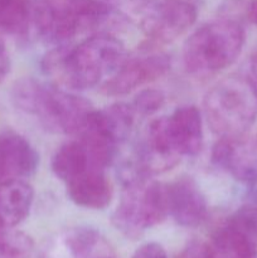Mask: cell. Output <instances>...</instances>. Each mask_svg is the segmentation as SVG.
<instances>
[{"mask_svg":"<svg viewBox=\"0 0 257 258\" xmlns=\"http://www.w3.org/2000/svg\"><path fill=\"white\" fill-rule=\"evenodd\" d=\"M166 131L176 153L196 156L203 146V120L196 106L179 107L165 117Z\"/></svg>","mask_w":257,"mask_h":258,"instance_id":"cell-13","label":"cell"},{"mask_svg":"<svg viewBox=\"0 0 257 258\" xmlns=\"http://www.w3.org/2000/svg\"><path fill=\"white\" fill-rule=\"evenodd\" d=\"M38 164L39 155L27 139L14 131L0 133V183L33 175Z\"/></svg>","mask_w":257,"mask_h":258,"instance_id":"cell-12","label":"cell"},{"mask_svg":"<svg viewBox=\"0 0 257 258\" xmlns=\"http://www.w3.org/2000/svg\"><path fill=\"white\" fill-rule=\"evenodd\" d=\"M34 29L45 42L65 45L81 30L91 29V20L81 0H38Z\"/></svg>","mask_w":257,"mask_h":258,"instance_id":"cell-7","label":"cell"},{"mask_svg":"<svg viewBox=\"0 0 257 258\" xmlns=\"http://www.w3.org/2000/svg\"><path fill=\"white\" fill-rule=\"evenodd\" d=\"M127 59L117 38L100 33L75 47L58 45L43 59L47 75L72 90H86L110 80Z\"/></svg>","mask_w":257,"mask_h":258,"instance_id":"cell-1","label":"cell"},{"mask_svg":"<svg viewBox=\"0 0 257 258\" xmlns=\"http://www.w3.org/2000/svg\"><path fill=\"white\" fill-rule=\"evenodd\" d=\"M12 98L19 110L33 115L43 127L55 134H78L95 111L81 96L33 78L15 82Z\"/></svg>","mask_w":257,"mask_h":258,"instance_id":"cell-2","label":"cell"},{"mask_svg":"<svg viewBox=\"0 0 257 258\" xmlns=\"http://www.w3.org/2000/svg\"><path fill=\"white\" fill-rule=\"evenodd\" d=\"M212 160L239 183L249 188L257 185V134L221 138L212 151Z\"/></svg>","mask_w":257,"mask_h":258,"instance_id":"cell-8","label":"cell"},{"mask_svg":"<svg viewBox=\"0 0 257 258\" xmlns=\"http://www.w3.org/2000/svg\"><path fill=\"white\" fill-rule=\"evenodd\" d=\"M121 180L123 189L112 223L123 236L135 239L169 216L165 185L141 174Z\"/></svg>","mask_w":257,"mask_h":258,"instance_id":"cell-5","label":"cell"},{"mask_svg":"<svg viewBox=\"0 0 257 258\" xmlns=\"http://www.w3.org/2000/svg\"><path fill=\"white\" fill-rule=\"evenodd\" d=\"M38 258H118L110 242L98 231L77 227L66 231L45 247Z\"/></svg>","mask_w":257,"mask_h":258,"instance_id":"cell-10","label":"cell"},{"mask_svg":"<svg viewBox=\"0 0 257 258\" xmlns=\"http://www.w3.org/2000/svg\"><path fill=\"white\" fill-rule=\"evenodd\" d=\"M178 258H212L208 243L191 242L180 252Z\"/></svg>","mask_w":257,"mask_h":258,"instance_id":"cell-21","label":"cell"},{"mask_svg":"<svg viewBox=\"0 0 257 258\" xmlns=\"http://www.w3.org/2000/svg\"><path fill=\"white\" fill-rule=\"evenodd\" d=\"M212 258H257V244L224 223L208 243Z\"/></svg>","mask_w":257,"mask_h":258,"instance_id":"cell-18","label":"cell"},{"mask_svg":"<svg viewBox=\"0 0 257 258\" xmlns=\"http://www.w3.org/2000/svg\"><path fill=\"white\" fill-rule=\"evenodd\" d=\"M170 57L164 53H150L127 58L117 72L102 85L107 96H123L136 88L159 80L170 70Z\"/></svg>","mask_w":257,"mask_h":258,"instance_id":"cell-9","label":"cell"},{"mask_svg":"<svg viewBox=\"0 0 257 258\" xmlns=\"http://www.w3.org/2000/svg\"><path fill=\"white\" fill-rule=\"evenodd\" d=\"M71 201L86 209H105L112 199V188L105 170H88L66 183Z\"/></svg>","mask_w":257,"mask_h":258,"instance_id":"cell-14","label":"cell"},{"mask_svg":"<svg viewBox=\"0 0 257 258\" xmlns=\"http://www.w3.org/2000/svg\"><path fill=\"white\" fill-rule=\"evenodd\" d=\"M168 213L181 227L194 228L206 221L208 204L198 184L191 178H180L165 185Z\"/></svg>","mask_w":257,"mask_h":258,"instance_id":"cell-11","label":"cell"},{"mask_svg":"<svg viewBox=\"0 0 257 258\" xmlns=\"http://www.w3.org/2000/svg\"><path fill=\"white\" fill-rule=\"evenodd\" d=\"M248 22L257 25V0H251L248 8Z\"/></svg>","mask_w":257,"mask_h":258,"instance_id":"cell-25","label":"cell"},{"mask_svg":"<svg viewBox=\"0 0 257 258\" xmlns=\"http://www.w3.org/2000/svg\"><path fill=\"white\" fill-rule=\"evenodd\" d=\"M165 102V96L159 90H144L135 96L131 106L138 117H148L160 110Z\"/></svg>","mask_w":257,"mask_h":258,"instance_id":"cell-20","label":"cell"},{"mask_svg":"<svg viewBox=\"0 0 257 258\" xmlns=\"http://www.w3.org/2000/svg\"><path fill=\"white\" fill-rule=\"evenodd\" d=\"M4 229H7V228H4V227H3V226H2V224H0V233H2V232H3V231H4Z\"/></svg>","mask_w":257,"mask_h":258,"instance_id":"cell-26","label":"cell"},{"mask_svg":"<svg viewBox=\"0 0 257 258\" xmlns=\"http://www.w3.org/2000/svg\"><path fill=\"white\" fill-rule=\"evenodd\" d=\"M246 78L251 83L252 88L257 95V50L251 55L248 62V70H247Z\"/></svg>","mask_w":257,"mask_h":258,"instance_id":"cell-24","label":"cell"},{"mask_svg":"<svg viewBox=\"0 0 257 258\" xmlns=\"http://www.w3.org/2000/svg\"><path fill=\"white\" fill-rule=\"evenodd\" d=\"M34 191L24 179H13L0 183V224L14 228L29 216Z\"/></svg>","mask_w":257,"mask_h":258,"instance_id":"cell-16","label":"cell"},{"mask_svg":"<svg viewBox=\"0 0 257 258\" xmlns=\"http://www.w3.org/2000/svg\"><path fill=\"white\" fill-rule=\"evenodd\" d=\"M203 107L209 127L219 138L248 133L257 120V95L246 77L231 76L217 82Z\"/></svg>","mask_w":257,"mask_h":258,"instance_id":"cell-4","label":"cell"},{"mask_svg":"<svg viewBox=\"0 0 257 258\" xmlns=\"http://www.w3.org/2000/svg\"><path fill=\"white\" fill-rule=\"evenodd\" d=\"M133 258H168V254L163 246L155 242H150V243H145L139 247Z\"/></svg>","mask_w":257,"mask_h":258,"instance_id":"cell-22","label":"cell"},{"mask_svg":"<svg viewBox=\"0 0 257 258\" xmlns=\"http://www.w3.org/2000/svg\"><path fill=\"white\" fill-rule=\"evenodd\" d=\"M2 35L3 34L0 33V83L7 78V76L10 72L9 52H8V48Z\"/></svg>","mask_w":257,"mask_h":258,"instance_id":"cell-23","label":"cell"},{"mask_svg":"<svg viewBox=\"0 0 257 258\" xmlns=\"http://www.w3.org/2000/svg\"><path fill=\"white\" fill-rule=\"evenodd\" d=\"M199 0H151L139 23L148 47L164 45L183 35L198 17Z\"/></svg>","mask_w":257,"mask_h":258,"instance_id":"cell-6","label":"cell"},{"mask_svg":"<svg viewBox=\"0 0 257 258\" xmlns=\"http://www.w3.org/2000/svg\"><path fill=\"white\" fill-rule=\"evenodd\" d=\"M35 0H0V33L27 39L34 29Z\"/></svg>","mask_w":257,"mask_h":258,"instance_id":"cell-17","label":"cell"},{"mask_svg":"<svg viewBox=\"0 0 257 258\" xmlns=\"http://www.w3.org/2000/svg\"><path fill=\"white\" fill-rule=\"evenodd\" d=\"M33 248L32 238L22 232L7 228L0 233V258H30Z\"/></svg>","mask_w":257,"mask_h":258,"instance_id":"cell-19","label":"cell"},{"mask_svg":"<svg viewBox=\"0 0 257 258\" xmlns=\"http://www.w3.org/2000/svg\"><path fill=\"white\" fill-rule=\"evenodd\" d=\"M106 166L93 155L80 138L60 146L52 159V170L57 178L68 183L88 170H105Z\"/></svg>","mask_w":257,"mask_h":258,"instance_id":"cell-15","label":"cell"},{"mask_svg":"<svg viewBox=\"0 0 257 258\" xmlns=\"http://www.w3.org/2000/svg\"><path fill=\"white\" fill-rule=\"evenodd\" d=\"M244 23L221 15L191 33L183 47L186 71L197 77H208L229 67L244 44Z\"/></svg>","mask_w":257,"mask_h":258,"instance_id":"cell-3","label":"cell"}]
</instances>
